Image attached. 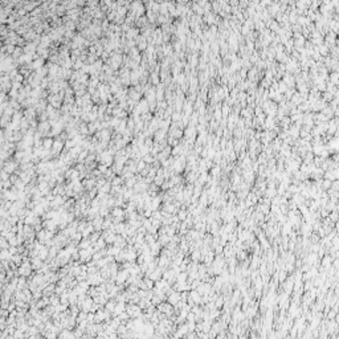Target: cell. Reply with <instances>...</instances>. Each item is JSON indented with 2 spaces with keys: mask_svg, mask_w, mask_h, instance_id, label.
<instances>
[{
  "mask_svg": "<svg viewBox=\"0 0 339 339\" xmlns=\"http://www.w3.org/2000/svg\"><path fill=\"white\" fill-rule=\"evenodd\" d=\"M171 182H172V183H174V184L176 185V184H179V183H180V182H182V178H180V176H179V175H178V176H174V178H172V179H171Z\"/></svg>",
  "mask_w": 339,
  "mask_h": 339,
  "instance_id": "603a6c76",
  "label": "cell"
},
{
  "mask_svg": "<svg viewBox=\"0 0 339 339\" xmlns=\"http://www.w3.org/2000/svg\"><path fill=\"white\" fill-rule=\"evenodd\" d=\"M167 301H168L172 306H175L178 302H180V301H182V291L174 290L172 293H170L168 296H167Z\"/></svg>",
  "mask_w": 339,
  "mask_h": 339,
  "instance_id": "3957f363",
  "label": "cell"
},
{
  "mask_svg": "<svg viewBox=\"0 0 339 339\" xmlns=\"http://www.w3.org/2000/svg\"><path fill=\"white\" fill-rule=\"evenodd\" d=\"M99 216H102V217L109 216V207L107 206H101L99 207Z\"/></svg>",
  "mask_w": 339,
  "mask_h": 339,
  "instance_id": "ac0fdd59",
  "label": "cell"
},
{
  "mask_svg": "<svg viewBox=\"0 0 339 339\" xmlns=\"http://www.w3.org/2000/svg\"><path fill=\"white\" fill-rule=\"evenodd\" d=\"M274 194H276V192H274V189H269V191H268V196H273Z\"/></svg>",
  "mask_w": 339,
  "mask_h": 339,
  "instance_id": "83f0119b",
  "label": "cell"
},
{
  "mask_svg": "<svg viewBox=\"0 0 339 339\" xmlns=\"http://www.w3.org/2000/svg\"><path fill=\"white\" fill-rule=\"evenodd\" d=\"M49 301H50V305H53V306H57L59 303H61V298L59 297V294H56V293H53L52 296L49 297Z\"/></svg>",
  "mask_w": 339,
  "mask_h": 339,
  "instance_id": "9a60e30c",
  "label": "cell"
},
{
  "mask_svg": "<svg viewBox=\"0 0 339 339\" xmlns=\"http://www.w3.org/2000/svg\"><path fill=\"white\" fill-rule=\"evenodd\" d=\"M0 257H2V261H12V257H14V254H12L9 252V249H3L2 253H0Z\"/></svg>",
  "mask_w": 339,
  "mask_h": 339,
  "instance_id": "8fae6325",
  "label": "cell"
},
{
  "mask_svg": "<svg viewBox=\"0 0 339 339\" xmlns=\"http://www.w3.org/2000/svg\"><path fill=\"white\" fill-rule=\"evenodd\" d=\"M59 338H76V334L70 331L69 329H62L59 334Z\"/></svg>",
  "mask_w": 339,
  "mask_h": 339,
  "instance_id": "4fadbf2b",
  "label": "cell"
},
{
  "mask_svg": "<svg viewBox=\"0 0 339 339\" xmlns=\"http://www.w3.org/2000/svg\"><path fill=\"white\" fill-rule=\"evenodd\" d=\"M104 217L102 216H98V217H95V219L92 221L93 223V225H94V228H95V231H101L102 229V225H104Z\"/></svg>",
  "mask_w": 339,
  "mask_h": 339,
  "instance_id": "9c48e42d",
  "label": "cell"
},
{
  "mask_svg": "<svg viewBox=\"0 0 339 339\" xmlns=\"http://www.w3.org/2000/svg\"><path fill=\"white\" fill-rule=\"evenodd\" d=\"M98 170H99V171H101V172H102V174H104V175H105L106 172L109 171V170H107V166H106V164H104V163H101V164L98 166Z\"/></svg>",
  "mask_w": 339,
  "mask_h": 339,
  "instance_id": "7402d4cb",
  "label": "cell"
},
{
  "mask_svg": "<svg viewBox=\"0 0 339 339\" xmlns=\"http://www.w3.org/2000/svg\"><path fill=\"white\" fill-rule=\"evenodd\" d=\"M32 261V269L33 270H39V269H41L42 268V265H44V260L42 258H40V257H35V258H31Z\"/></svg>",
  "mask_w": 339,
  "mask_h": 339,
  "instance_id": "8992f818",
  "label": "cell"
},
{
  "mask_svg": "<svg viewBox=\"0 0 339 339\" xmlns=\"http://www.w3.org/2000/svg\"><path fill=\"white\" fill-rule=\"evenodd\" d=\"M56 310L57 311H60V313H64V311H66L68 310V306L66 305H64V303H59L56 306Z\"/></svg>",
  "mask_w": 339,
  "mask_h": 339,
  "instance_id": "44dd1931",
  "label": "cell"
},
{
  "mask_svg": "<svg viewBox=\"0 0 339 339\" xmlns=\"http://www.w3.org/2000/svg\"><path fill=\"white\" fill-rule=\"evenodd\" d=\"M111 216L113 217H125V211L121 208V207H114L113 208V212H111Z\"/></svg>",
  "mask_w": 339,
  "mask_h": 339,
  "instance_id": "5bb4252c",
  "label": "cell"
},
{
  "mask_svg": "<svg viewBox=\"0 0 339 339\" xmlns=\"http://www.w3.org/2000/svg\"><path fill=\"white\" fill-rule=\"evenodd\" d=\"M199 254H200V252H199V251H196V252H194V253H192V258H194V260L196 261L197 258H199Z\"/></svg>",
  "mask_w": 339,
  "mask_h": 339,
  "instance_id": "4316f807",
  "label": "cell"
},
{
  "mask_svg": "<svg viewBox=\"0 0 339 339\" xmlns=\"http://www.w3.org/2000/svg\"><path fill=\"white\" fill-rule=\"evenodd\" d=\"M147 163L144 162V161H139L138 162V164H137V167H138V174H140V172H142V170H144L147 166H146Z\"/></svg>",
  "mask_w": 339,
  "mask_h": 339,
  "instance_id": "d6986e66",
  "label": "cell"
},
{
  "mask_svg": "<svg viewBox=\"0 0 339 339\" xmlns=\"http://www.w3.org/2000/svg\"><path fill=\"white\" fill-rule=\"evenodd\" d=\"M116 305H117V301H107L106 305H105V309L109 310L110 313H114V309H116Z\"/></svg>",
  "mask_w": 339,
  "mask_h": 339,
  "instance_id": "2e32d148",
  "label": "cell"
},
{
  "mask_svg": "<svg viewBox=\"0 0 339 339\" xmlns=\"http://www.w3.org/2000/svg\"><path fill=\"white\" fill-rule=\"evenodd\" d=\"M84 158H85V159L88 158V155H86V151H85V152H81V154L78 155V162H84Z\"/></svg>",
  "mask_w": 339,
  "mask_h": 339,
  "instance_id": "d4e9b609",
  "label": "cell"
},
{
  "mask_svg": "<svg viewBox=\"0 0 339 339\" xmlns=\"http://www.w3.org/2000/svg\"><path fill=\"white\" fill-rule=\"evenodd\" d=\"M156 309L163 313V314H166L167 317H171L172 315V311H174V309H172V305L168 302V301H163V302H161L158 306H156Z\"/></svg>",
  "mask_w": 339,
  "mask_h": 339,
  "instance_id": "6da1fadb",
  "label": "cell"
},
{
  "mask_svg": "<svg viewBox=\"0 0 339 339\" xmlns=\"http://www.w3.org/2000/svg\"><path fill=\"white\" fill-rule=\"evenodd\" d=\"M189 297L195 301V303H196V305L201 302V296H200V293L197 291L196 289H192V290H191V293H189Z\"/></svg>",
  "mask_w": 339,
  "mask_h": 339,
  "instance_id": "7c38bea8",
  "label": "cell"
},
{
  "mask_svg": "<svg viewBox=\"0 0 339 339\" xmlns=\"http://www.w3.org/2000/svg\"><path fill=\"white\" fill-rule=\"evenodd\" d=\"M94 159H95V155H89V156L85 159V162H86V163H89V162H93Z\"/></svg>",
  "mask_w": 339,
  "mask_h": 339,
  "instance_id": "484cf974",
  "label": "cell"
},
{
  "mask_svg": "<svg viewBox=\"0 0 339 339\" xmlns=\"http://www.w3.org/2000/svg\"><path fill=\"white\" fill-rule=\"evenodd\" d=\"M99 161H101V163L106 164L107 167L113 164V158L110 156V152H104V154H102V159H99Z\"/></svg>",
  "mask_w": 339,
  "mask_h": 339,
  "instance_id": "ba28073f",
  "label": "cell"
},
{
  "mask_svg": "<svg viewBox=\"0 0 339 339\" xmlns=\"http://www.w3.org/2000/svg\"><path fill=\"white\" fill-rule=\"evenodd\" d=\"M152 281H159V280H162L163 278V269H161V268H156V269L154 272H151V274L149 276Z\"/></svg>",
  "mask_w": 339,
  "mask_h": 339,
  "instance_id": "5b68a950",
  "label": "cell"
},
{
  "mask_svg": "<svg viewBox=\"0 0 339 339\" xmlns=\"http://www.w3.org/2000/svg\"><path fill=\"white\" fill-rule=\"evenodd\" d=\"M101 236H102V234L99 233V231H94V232L90 234V240H92V242H93V245L98 241V239L101 237Z\"/></svg>",
  "mask_w": 339,
  "mask_h": 339,
  "instance_id": "e0dca14e",
  "label": "cell"
},
{
  "mask_svg": "<svg viewBox=\"0 0 339 339\" xmlns=\"http://www.w3.org/2000/svg\"><path fill=\"white\" fill-rule=\"evenodd\" d=\"M90 245H93V242L90 240V237H84L81 241H80V244H78V249H88Z\"/></svg>",
  "mask_w": 339,
  "mask_h": 339,
  "instance_id": "30bf717a",
  "label": "cell"
},
{
  "mask_svg": "<svg viewBox=\"0 0 339 339\" xmlns=\"http://www.w3.org/2000/svg\"><path fill=\"white\" fill-rule=\"evenodd\" d=\"M129 276H130V273H129V270H127V269L118 270V273H117V278H116V284H117V285H123V284H126V281H127V278H129Z\"/></svg>",
  "mask_w": 339,
  "mask_h": 339,
  "instance_id": "7a4b0ae2",
  "label": "cell"
},
{
  "mask_svg": "<svg viewBox=\"0 0 339 339\" xmlns=\"http://www.w3.org/2000/svg\"><path fill=\"white\" fill-rule=\"evenodd\" d=\"M126 308H127L126 302H119V301H117V305H116V309H114L113 315H119L121 313L126 311Z\"/></svg>",
  "mask_w": 339,
  "mask_h": 339,
  "instance_id": "52a82bcc",
  "label": "cell"
},
{
  "mask_svg": "<svg viewBox=\"0 0 339 339\" xmlns=\"http://www.w3.org/2000/svg\"><path fill=\"white\" fill-rule=\"evenodd\" d=\"M143 161L146 163H152V162H154V159H152V156H150V155H144L143 156Z\"/></svg>",
  "mask_w": 339,
  "mask_h": 339,
  "instance_id": "cb8c5ba5",
  "label": "cell"
},
{
  "mask_svg": "<svg viewBox=\"0 0 339 339\" xmlns=\"http://www.w3.org/2000/svg\"><path fill=\"white\" fill-rule=\"evenodd\" d=\"M3 170L5 171V172H8V174H14V172L17 170V163H15V162H7V163H4V167H3Z\"/></svg>",
  "mask_w": 339,
  "mask_h": 339,
  "instance_id": "277c9868",
  "label": "cell"
},
{
  "mask_svg": "<svg viewBox=\"0 0 339 339\" xmlns=\"http://www.w3.org/2000/svg\"><path fill=\"white\" fill-rule=\"evenodd\" d=\"M187 212H185V211L183 209V211H179V213H178V217H179V220L180 221H184L185 219H187Z\"/></svg>",
  "mask_w": 339,
  "mask_h": 339,
  "instance_id": "ffe728a7",
  "label": "cell"
}]
</instances>
